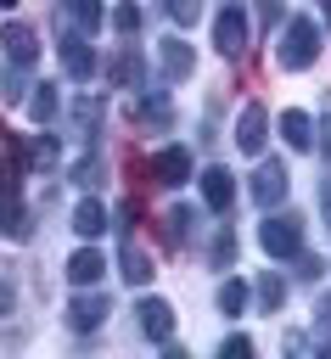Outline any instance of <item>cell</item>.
<instances>
[{
  "instance_id": "6da1fadb",
  "label": "cell",
  "mask_w": 331,
  "mask_h": 359,
  "mask_svg": "<svg viewBox=\"0 0 331 359\" xmlns=\"http://www.w3.org/2000/svg\"><path fill=\"white\" fill-rule=\"evenodd\" d=\"M320 56V28L309 22V17H292L286 28H281V50H275V62L286 67V73H297V67H309Z\"/></svg>"
},
{
  "instance_id": "7a4b0ae2",
  "label": "cell",
  "mask_w": 331,
  "mask_h": 359,
  "mask_svg": "<svg viewBox=\"0 0 331 359\" xmlns=\"http://www.w3.org/2000/svg\"><path fill=\"white\" fill-rule=\"evenodd\" d=\"M258 247H264L269 258H297V252H303V224L286 219V213H275V219L258 224Z\"/></svg>"
},
{
  "instance_id": "3957f363",
  "label": "cell",
  "mask_w": 331,
  "mask_h": 359,
  "mask_svg": "<svg viewBox=\"0 0 331 359\" xmlns=\"http://www.w3.org/2000/svg\"><path fill=\"white\" fill-rule=\"evenodd\" d=\"M247 191H252V202H258V208H281V202H286V191H292V174H286V163L264 157Z\"/></svg>"
},
{
  "instance_id": "277c9868",
  "label": "cell",
  "mask_w": 331,
  "mask_h": 359,
  "mask_svg": "<svg viewBox=\"0 0 331 359\" xmlns=\"http://www.w3.org/2000/svg\"><path fill=\"white\" fill-rule=\"evenodd\" d=\"M0 45H6V56H11V67H17V73H28V67L39 62V34H34L28 22H17V17L0 28Z\"/></svg>"
},
{
  "instance_id": "5b68a950",
  "label": "cell",
  "mask_w": 331,
  "mask_h": 359,
  "mask_svg": "<svg viewBox=\"0 0 331 359\" xmlns=\"http://www.w3.org/2000/svg\"><path fill=\"white\" fill-rule=\"evenodd\" d=\"M241 45H247V11L241 6H224L213 17V50L219 56H241Z\"/></svg>"
},
{
  "instance_id": "8992f818",
  "label": "cell",
  "mask_w": 331,
  "mask_h": 359,
  "mask_svg": "<svg viewBox=\"0 0 331 359\" xmlns=\"http://www.w3.org/2000/svg\"><path fill=\"white\" fill-rule=\"evenodd\" d=\"M264 140H269V112L252 101V107H241V118H236V146H241L247 157H258Z\"/></svg>"
},
{
  "instance_id": "52a82bcc",
  "label": "cell",
  "mask_w": 331,
  "mask_h": 359,
  "mask_svg": "<svg viewBox=\"0 0 331 359\" xmlns=\"http://www.w3.org/2000/svg\"><path fill=\"white\" fill-rule=\"evenodd\" d=\"M151 180H157L163 191H180V185L191 180V151H185V146L157 151V157H151Z\"/></svg>"
},
{
  "instance_id": "ba28073f",
  "label": "cell",
  "mask_w": 331,
  "mask_h": 359,
  "mask_svg": "<svg viewBox=\"0 0 331 359\" xmlns=\"http://www.w3.org/2000/svg\"><path fill=\"white\" fill-rule=\"evenodd\" d=\"M196 185H202V202H208L213 213H224V208H230V196H236V174H230V168H219V163H213V168H202V174H196Z\"/></svg>"
},
{
  "instance_id": "9c48e42d",
  "label": "cell",
  "mask_w": 331,
  "mask_h": 359,
  "mask_svg": "<svg viewBox=\"0 0 331 359\" xmlns=\"http://www.w3.org/2000/svg\"><path fill=\"white\" fill-rule=\"evenodd\" d=\"M157 67H163V79H191L196 73V50L185 39H163L157 45Z\"/></svg>"
},
{
  "instance_id": "30bf717a",
  "label": "cell",
  "mask_w": 331,
  "mask_h": 359,
  "mask_svg": "<svg viewBox=\"0 0 331 359\" xmlns=\"http://www.w3.org/2000/svg\"><path fill=\"white\" fill-rule=\"evenodd\" d=\"M275 129H281V140H286L292 151H314V118H309V112L286 107V112L275 118Z\"/></svg>"
},
{
  "instance_id": "8fae6325",
  "label": "cell",
  "mask_w": 331,
  "mask_h": 359,
  "mask_svg": "<svg viewBox=\"0 0 331 359\" xmlns=\"http://www.w3.org/2000/svg\"><path fill=\"white\" fill-rule=\"evenodd\" d=\"M107 314H112V303H107L101 292H90V297H73V303H67V331H95Z\"/></svg>"
},
{
  "instance_id": "7c38bea8",
  "label": "cell",
  "mask_w": 331,
  "mask_h": 359,
  "mask_svg": "<svg viewBox=\"0 0 331 359\" xmlns=\"http://www.w3.org/2000/svg\"><path fill=\"white\" fill-rule=\"evenodd\" d=\"M135 314H140V331H146L151 342H168V337H174V309H168L163 297H140Z\"/></svg>"
},
{
  "instance_id": "4fadbf2b",
  "label": "cell",
  "mask_w": 331,
  "mask_h": 359,
  "mask_svg": "<svg viewBox=\"0 0 331 359\" xmlns=\"http://www.w3.org/2000/svg\"><path fill=\"white\" fill-rule=\"evenodd\" d=\"M62 67H67L73 79H90V73H95V50H90V34H67V39H62Z\"/></svg>"
},
{
  "instance_id": "5bb4252c",
  "label": "cell",
  "mask_w": 331,
  "mask_h": 359,
  "mask_svg": "<svg viewBox=\"0 0 331 359\" xmlns=\"http://www.w3.org/2000/svg\"><path fill=\"white\" fill-rule=\"evenodd\" d=\"M101 275H107V258H101L95 247H79V252L67 258V280H73V292H79V286H95Z\"/></svg>"
},
{
  "instance_id": "9a60e30c",
  "label": "cell",
  "mask_w": 331,
  "mask_h": 359,
  "mask_svg": "<svg viewBox=\"0 0 331 359\" xmlns=\"http://www.w3.org/2000/svg\"><path fill=\"white\" fill-rule=\"evenodd\" d=\"M101 230H107V208H101L95 196H79V208H73V236L90 241V236H101Z\"/></svg>"
},
{
  "instance_id": "2e32d148",
  "label": "cell",
  "mask_w": 331,
  "mask_h": 359,
  "mask_svg": "<svg viewBox=\"0 0 331 359\" xmlns=\"http://www.w3.org/2000/svg\"><path fill=\"white\" fill-rule=\"evenodd\" d=\"M0 236H11V241H22V236H28V208H22V196H17V191H6V196H0Z\"/></svg>"
},
{
  "instance_id": "e0dca14e",
  "label": "cell",
  "mask_w": 331,
  "mask_h": 359,
  "mask_svg": "<svg viewBox=\"0 0 331 359\" xmlns=\"http://www.w3.org/2000/svg\"><path fill=\"white\" fill-rule=\"evenodd\" d=\"M17 174H22V146L6 135V123H0V196L6 191H17Z\"/></svg>"
},
{
  "instance_id": "ac0fdd59",
  "label": "cell",
  "mask_w": 331,
  "mask_h": 359,
  "mask_svg": "<svg viewBox=\"0 0 331 359\" xmlns=\"http://www.w3.org/2000/svg\"><path fill=\"white\" fill-rule=\"evenodd\" d=\"M112 79H118L123 90H146V67H140V50H135V45H123V50H118Z\"/></svg>"
},
{
  "instance_id": "d6986e66",
  "label": "cell",
  "mask_w": 331,
  "mask_h": 359,
  "mask_svg": "<svg viewBox=\"0 0 331 359\" xmlns=\"http://www.w3.org/2000/svg\"><path fill=\"white\" fill-rule=\"evenodd\" d=\"M191 224H196V208H168V219H163V241H168V247H185Z\"/></svg>"
},
{
  "instance_id": "ffe728a7",
  "label": "cell",
  "mask_w": 331,
  "mask_h": 359,
  "mask_svg": "<svg viewBox=\"0 0 331 359\" xmlns=\"http://www.w3.org/2000/svg\"><path fill=\"white\" fill-rule=\"evenodd\" d=\"M118 275H123L129 286H146V280H151V258L135 252V247H123V252H118Z\"/></svg>"
},
{
  "instance_id": "44dd1931",
  "label": "cell",
  "mask_w": 331,
  "mask_h": 359,
  "mask_svg": "<svg viewBox=\"0 0 331 359\" xmlns=\"http://www.w3.org/2000/svg\"><path fill=\"white\" fill-rule=\"evenodd\" d=\"M56 84H34V95H28V112H34V123H50L56 118Z\"/></svg>"
},
{
  "instance_id": "7402d4cb",
  "label": "cell",
  "mask_w": 331,
  "mask_h": 359,
  "mask_svg": "<svg viewBox=\"0 0 331 359\" xmlns=\"http://www.w3.org/2000/svg\"><path fill=\"white\" fill-rule=\"evenodd\" d=\"M140 118H146L151 129L174 123V101H168V90H151V95H146V107H140Z\"/></svg>"
},
{
  "instance_id": "603a6c76",
  "label": "cell",
  "mask_w": 331,
  "mask_h": 359,
  "mask_svg": "<svg viewBox=\"0 0 331 359\" xmlns=\"http://www.w3.org/2000/svg\"><path fill=\"white\" fill-rule=\"evenodd\" d=\"M252 297H258V309H269V314H275V309L286 303V280H281V275H258Z\"/></svg>"
},
{
  "instance_id": "cb8c5ba5",
  "label": "cell",
  "mask_w": 331,
  "mask_h": 359,
  "mask_svg": "<svg viewBox=\"0 0 331 359\" xmlns=\"http://www.w3.org/2000/svg\"><path fill=\"white\" fill-rule=\"evenodd\" d=\"M22 163H34V168H50V163H56V135H34V140L22 146Z\"/></svg>"
},
{
  "instance_id": "d4e9b609",
  "label": "cell",
  "mask_w": 331,
  "mask_h": 359,
  "mask_svg": "<svg viewBox=\"0 0 331 359\" xmlns=\"http://www.w3.org/2000/svg\"><path fill=\"white\" fill-rule=\"evenodd\" d=\"M67 17L79 22V34H95L101 28V0H67Z\"/></svg>"
},
{
  "instance_id": "484cf974",
  "label": "cell",
  "mask_w": 331,
  "mask_h": 359,
  "mask_svg": "<svg viewBox=\"0 0 331 359\" xmlns=\"http://www.w3.org/2000/svg\"><path fill=\"white\" fill-rule=\"evenodd\" d=\"M247 297H252V292H247V280H224V286H219V309H224V314H241V309H247Z\"/></svg>"
},
{
  "instance_id": "4316f807",
  "label": "cell",
  "mask_w": 331,
  "mask_h": 359,
  "mask_svg": "<svg viewBox=\"0 0 331 359\" xmlns=\"http://www.w3.org/2000/svg\"><path fill=\"white\" fill-rule=\"evenodd\" d=\"M163 11L180 22V28H191V22H202V0H163Z\"/></svg>"
},
{
  "instance_id": "83f0119b",
  "label": "cell",
  "mask_w": 331,
  "mask_h": 359,
  "mask_svg": "<svg viewBox=\"0 0 331 359\" xmlns=\"http://www.w3.org/2000/svg\"><path fill=\"white\" fill-rule=\"evenodd\" d=\"M112 28H118V34H135V28H140V6H129V0H123V6L112 11Z\"/></svg>"
},
{
  "instance_id": "f1b7e54d",
  "label": "cell",
  "mask_w": 331,
  "mask_h": 359,
  "mask_svg": "<svg viewBox=\"0 0 331 359\" xmlns=\"http://www.w3.org/2000/svg\"><path fill=\"white\" fill-rule=\"evenodd\" d=\"M297 280H320L325 275V258H314V252H297V269H292Z\"/></svg>"
},
{
  "instance_id": "f546056e",
  "label": "cell",
  "mask_w": 331,
  "mask_h": 359,
  "mask_svg": "<svg viewBox=\"0 0 331 359\" xmlns=\"http://www.w3.org/2000/svg\"><path fill=\"white\" fill-rule=\"evenodd\" d=\"M230 258H236V236H230V230H219V241H213V264H219V269H230Z\"/></svg>"
},
{
  "instance_id": "4dcf8cb0",
  "label": "cell",
  "mask_w": 331,
  "mask_h": 359,
  "mask_svg": "<svg viewBox=\"0 0 331 359\" xmlns=\"http://www.w3.org/2000/svg\"><path fill=\"white\" fill-rule=\"evenodd\" d=\"M73 180H79V185H95V180H101V157L90 151V157H84V163L73 168Z\"/></svg>"
},
{
  "instance_id": "1f68e13d",
  "label": "cell",
  "mask_w": 331,
  "mask_h": 359,
  "mask_svg": "<svg viewBox=\"0 0 331 359\" xmlns=\"http://www.w3.org/2000/svg\"><path fill=\"white\" fill-rule=\"evenodd\" d=\"M224 353H230V359H241V353H252V342L236 331V337H224Z\"/></svg>"
},
{
  "instance_id": "d6a6232c",
  "label": "cell",
  "mask_w": 331,
  "mask_h": 359,
  "mask_svg": "<svg viewBox=\"0 0 331 359\" xmlns=\"http://www.w3.org/2000/svg\"><path fill=\"white\" fill-rule=\"evenodd\" d=\"M11 309H17V286H11V280H0V320H6Z\"/></svg>"
},
{
  "instance_id": "836d02e7",
  "label": "cell",
  "mask_w": 331,
  "mask_h": 359,
  "mask_svg": "<svg viewBox=\"0 0 331 359\" xmlns=\"http://www.w3.org/2000/svg\"><path fill=\"white\" fill-rule=\"evenodd\" d=\"M258 22H281V0H258Z\"/></svg>"
},
{
  "instance_id": "e575fe53",
  "label": "cell",
  "mask_w": 331,
  "mask_h": 359,
  "mask_svg": "<svg viewBox=\"0 0 331 359\" xmlns=\"http://www.w3.org/2000/svg\"><path fill=\"white\" fill-rule=\"evenodd\" d=\"M135 219H140V208H135V202H123V208H118V230H129Z\"/></svg>"
},
{
  "instance_id": "d590c367",
  "label": "cell",
  "mask_w": 331,
  "mask_h": 359,
  "mask_svg": "<svg viewBox=\"0 0 331 359\" xmlns=\"http://www.w3.org/2000/svg\"><path fill=\"white\" fill-rule=\"evenodd\" d=\"M314 320H320V325H325V331H331V292H325V297H320V309H314Z\"/></svg>"
},
{
  "instance_id": "8d00e7d4",
  "label": "cell",
  "mask_w": 331,
  "mask_h": 359,
  "mask_svg": "<svg viewBox=\"0 0 331 359\" xmlns=\"http://www.w3.org/2000/svg\"><path fill=\"white\" fill-rule=\"evenodd\" d=\"M325 219H331V185H325Z\"/></svg>"
},
{
  "instance_id": "74e56055",
  "label": "cell",
  "mask_w": 331,
  "mask_h": 359,
  "mask_svg": "<svg viewBox=\"0 0 331 359\" xmlns=\"http://www.w3.org/2000/svg\"><path fill=\"white\" fill-rule=\"evenodd\" d=\"M325 22H331V0H325Z\"/></svg>"
}]
</instances>
